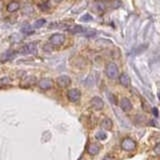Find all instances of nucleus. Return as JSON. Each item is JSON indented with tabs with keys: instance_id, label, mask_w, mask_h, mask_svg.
I'll use <instances>...</instances> for the list:
<instances>
[{
	"instance_id": "1",
	"label": "nucleus",
	"mask_w": 160,
	"mask_h": 160,
	"mask_svg": "<svg viewBox=\"0 0 160 160\" xmlns=\"http://www.w3.org/2000/svg\"><path fill=\"white\" fill-rule=\"evenodd\" d=\"M105 73H106L107 77L110 79H115L119 76V69L117 67V65L114 62H109L106 65L105 68Z\"/></svg>"
},
{
	"instance_id": "2",
	"label": "nucleus",
	"mask_w": 160,
	"mask_h": 160,
	"mask_svg": "<svg viewBox=\"0 0 160 160\" xmlns=\"http://www.w3.org/2000/svg\"><path fill=\"white\" fill-rule=\"evenodd\" d=\"M65 42V35L62 33H55L49 38V43L53 46H60Z\"/></svg>"
},
{
	"instance_id": "3",
	"label": "nucleus",
	"mask_w": 160,
	"mask_h": 160,
	"mask_svg": "<svg viewBox=\"0 0 160 160\" xmlns=\"http://www.w3.org/2000/svg\"><path fill=\"white\" fill-rule=\"evenodd\" d=\"M121 147L123 150H125V151H133V150L136 149V142L129 137L124 138L122 140Z\"/></svg>"
},
{
	"instance_id": "4",
	"label": "nucleus",
	"mask_w": 160,
	"mask_h": 160,
	"mask_svg": "<svg viewBox=\"0 0 160 160\" xmlns=\"http://www.w3.org/2000/svg\"><path fill=\"white\" fill-rule=\"evenodd\" d=\"M19 52L21 54H36L37 53V46L36 43H29L25 44L19 49Z\"/></svg>"
},
{
	"instance_id": "5",
	"label": "nucleus",
	"mask_w": 160,
	"mask_h": 160,
	"mask_svg": "<svg viewBox=\"0 0 160 160\" xmlns=\"http://www.w3.org/2000/svg\"><path fill=\"white\" fill-rule=\"evenodd\" d=\"M80 97H81V93H80V91L76 88L70 89L67 92V98L70 102H77L79 101Z\"/></svg>"
},
{
	"instance_id": "6",
	"label": "nucleus",
	"mask_w": 160,
	"mask_h": 160,
	"mask_svg": "<svg viewBox=\"0 0 160 160\" xmlns=\"http://www.w3.org/2000/svg\"><path fill=\"white\" fill-rule=\"evenodd\" d=\"M90 104H91V107L95 110H101L104 107V101L98 96L93 97L90 101Z\"/></svg>"
},
{
	"instance_id": "7",
	"label": "nucleus",
	"mask_w": 160,
	"mask_h": 160,
	"mask_svg": "<svg viewBox=\"0 0 160 160\" xmlns=\"http://www.w3.org/2000/svg\"><path fill=\"white\" fill-rule=\"evenodd\" d=\"M57 84L60 87H67L71 84V79L67 75H61L57 78Z\"/></svg>"
},
{
	"instance_id": "8",
	"label": "nucleus",
	"mask_w": 160,
	"mask_h": 160,
	"mask_svg": "<svg viewBox=\"0 0 160 160\" xmlns=\"http://www.w3.org/2000/svg\"><path fill=\"white\" fill-rule=\"evenodd\" d=\"M100 148H101V146L98 143H90L87 146V152L91 156H95V155L99 153Z\"/></svg>"
},
{
	"instance_id": "9",
	"label": "nucleus",
	"mask_w": 160,
	"mask_h": 160,
	"mask_svg": "<svg viewBox=\"0 0 160 160\" xmlns=\"http://www.w3.org/2000/svg\"><path fill=\"white\" fill-rule=\"evenodd\" d=\"M52 80L49 79V78H43L41 79L40 81L38 82V86L43 89V90H47V89H50L52 87Z\"/></svg>"
},
{
	"instance_id": "10",
	"label": "nucleus",
	"mask_w": 160,
	"mask_h": 160,
	"mask_svg": "<svg viewBox=\"0 0 160 160\" xmlns=\"http://www.w3.org/2000/svg\"><path fill=\"white\" fill-rule=\"evenodd\" d=\"M120 107L125 112H128L130 110L132 109V104L130 102V100L126 97H124L121 99V101H120Z\"/></svg>"
},
{
	"instance_id": "11",
	"label": "nucleus",
	"mask_w": 160,
	"mask_h": 160,
	"mask_svg": "<svg viewBox=\"0 0 160 160\" xmlns=\"http://www.w3.org/2000/svg\"><path fill=\"white\" fill-rule=\"evenodd\" d=\"M92 9H93V11L94 12H96L98 14H102L104 12V10H105V5L103 2L101 1H98V2H95L93 4V6H92Z\"/></svg>"
},
{
	"instance_id": "12",
	"label": "nucleus",
	"mask_w": 160,
	"mask_h": 160,
	"mask_svg": "<svg viewBox=\"0 0 160 160\" xmlns=\"http://www.w3.org/2000/svg\"><path fill=\"white\" fill-rule=\"evenodd\" d=\"M119 82L124 87H128L130 85V78L126 73H122L119 75Z\"/></svg>"
},
{
	"instance_id": "13",
	"label": "nucleus",
	"mask_w": 160,
	"mask_h": 160,
	"mask_svg": "<svg viewBox=\"0 0 160 160\" xmlns=\"http://www.w3.org/2000/svg\"><path fill=\"white\" fill-rule=\"evenodd\" d=\"M19 7H20L19 2H17V1H11V2H9L8 5H7V11L10 12V13L16 12L17 10L19 9Z\"/></svg>"
},
{
	"instance_id": "14",
	"label": "nucleus",
	"mask_w": 160,
	"mask_h": 160,
	"mask_svg": "<svg viewBox=\"0 0 160 160\" xmlns=\"http://www.w3.org/2000/svg\"><path fill=\"white\" fill-rule=\"evenodd\" d=\"M101 127L105 130H110L112 129V126H113V122L112 120L110 118H104L102 121H101Z\"/></svg>"
},
{
	"instance_id": "15",
	"label": "nucleus",
	"mask_w": 160,
	"mask_h": 160,
	"mask_svg": "<svg viewBox=\"0 0 160 160\" xmlns=\"http://www.w3.org/2000/svg\"><path fill=\"white\" fill-rule=\"evenodd\" d=\"M16 54V51H13V50H8V51L5 52L3 55H2V62H5V61H8V60H11L14 55Z\"/></svg>"
},
{
	"instance_id": "16",
	"label": "nucleus",
	"mask_w": 160,
	"mask_h": 160,
	"mask_svg": "<svg viewBox=\"0 0 160 160\" xmlns=\"http://www.w3.org/2000/svg\"><path fill=\"white\" fill-rule=\"evenodd\" d=\"M35 82H36V78H35L34 76H28L23 80L22 86H25V87L31 86V85H33Z\"/></svg>"
},
{
	"instance_id": "17",
	"label": "nucleus",
	"mask_w": 160,
	"mask_h": 160,
	"mask_svg": "<svg viewBox=\"0 0 160 160\" xmlns=\"http://www.w3.org/2000/svg\"><path fill=\"white\" fill-rule=\"evenodd\" d=\"M21 32L25 35H31L34 33V29L32 28V26H30L29 24L23 25V27L21 28Z\"/></svg>"
},
{
	"instance_id": "18",
	"label": "nucleus",
	"mask_w": 160,
	"mask_h": 160,
	"mask_svg": "<svg viewBox=\"0 0 160 160\" xmlns=\"http://www.w3.org/2000/svg\"><path fill=\"white\" fill-rule=\"evenodd\" d=\"M68 31L72 34H79L84 31V28L82 26H80V25H74V26H72Z\"/></svg>"
},
{
	"instance_id": "19",
	"label": "nucleus",
	"mask_w": 160,
	"mask_h": 160,
	"mask_svg": "<svg viewBox=\"0 0 160 160\" xmlns=\"http://www.w3.org/2000/svg\"><path fill=\"white\" fill-rule=\"evenodd\" d=\"M38 7L40 8V10H42V11H47V10L50 8V4H49V1H44L42 3H40L38 5Z\"/></svg>"
},
{
	"instance_id": "20",
	"label": "nucleus",
	"mask_w": 160,
	"mask_h": 160,
	"mask_svg": "<svg viewBox=\"0 0 160 160\" xmlns=\"http://www.w3.org/2000/svg\"><path fill=\"white\" fill-rule=\"evenodd\" d=\"M95 137H96L98 140H104V139H106L107 135H106V133L103 132V131H98L96 133V135H95Z\"/></svg>"
},
{
	"instance_id": "21",
	"label": "nucleus",
	"mask_w": 160,
	"mask_h": 160,
	"mask_svg": "<svg viewBox=\"0 0 160 160\" xmlns=\"http://www.w3.org/2000/svg\"><path fill=\"white\" fill-rule=\"evenodd\" d=\"M45 19H38V20H36L35 21V23H34V27L35 28H40V27H42L43 25L45 24Z\"/></svg>"
},
{
	"instance_id": "22",
	"label": "nucleus",
	"mask_w": 160,
	"mask_h": 160,
	"mask_svg": "<svg viewBox=\"0 0 160 160\" xmlns=\"http://www.w3.org/2000/svg\"><path fill=\"white\" fill-rule=\"evenodd\" d=\"M91 20H92V17L90 14H85L81 17V21L83 22H89V21H91Z\"/></svg>"
},
{
	"instance_id": "23",
	"label": "nucleus",
	"mask_w": 160,
	"mask_h": 160,
	"mask_svg": "<svg viewBox=\"0 0 160 160\" xmlns=\"http://www.w3.org/2000/svg\"><path fill=\"white\" fill-rule=\"evenodd\" d=\"M10 82V79L8 78V77H2L1 79H0V85H1V86H4V85H7L8 83Z\"/></svg>"
},
{
	"instance_id": "24",
	"label": "nucleus",
	"mask_w": 160,
	"mask_h": 160,
	"mask_svg": "<svg viewBox=\"0 0 160 160\" xmlns=\"http://www.w3.org/2000/svg\"><path fill=\"white\" fill-rule=\"evenodd\" d=\"M146 48H147V45H142V46H140L139 48L136 49V51H135V54H140V53H142Z\"/></svg>"
},
{
	"instance_id": "25",
	"label": "nucleus",
	"mask_w": 160,
	"mask_h": 160,
	"mask_svg": "<svg viewBox=\"0 0 160 160\" xmlns=\"http://www.w3.org/2000/svg\"><path fill=\"white\" fill-rule=\"evenodd\" d=\"M154 152H155V154L160 155V142L155 145V147H154Z\"/></svg>"
},
{
	"instance_id": "26",
	"label": "nucleus",
	"mask_w": 160,
	"mask_h": 160,
	"mask_svg": "<svg viewBox=\"0 0 160 160\" xmlns=\"http://www.w3.org/2000/svg\"><path fill=\"white\" fill-rule=\"evenodd\" d=\"M152 112L155 115V117H158V110H157V108H152Z\"/></svg>"
},
{
	"instance_id": "27",
	"label": "nucleus",
	"mask_w": 160,
	"mask_h": 160,
	"mask_svg": "<svg viewBox=\"0 0 160 160\" xmlns=\"http://www.w3.org/2000/svg\"><path fill=\"white\" fill-rule=\"evenodd\" d=\"M102 160H115L112 156H106V157H104Z\"/></svg>"
},
{
	"instance_id": "28",
	"label": "nucleus",
	"mask_w": 160,
	"mask_h": 160,
	"mask_svg": "<svg viewBox=\"0 0 160 160\" xmlns=\"http://www.w3.org/2000/svg\"><path fill=\"white\" fill-rule=\"evenodd\" d=\"M52 1H54V2H56V3H59V2H61L62 0H52Z\"/></svg>"
}]
</instances>
